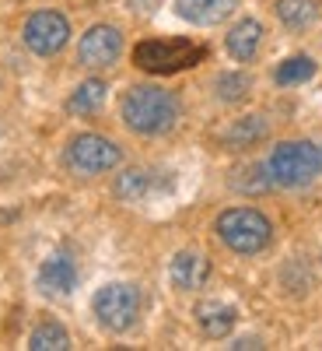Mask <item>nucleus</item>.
<instances>
[{
  "instance_id": "f03ea898",
  "label": "nucleus",
  "mask_w": 322,
  "mask_h": 351,
  "mask_svg": "<svg viewBox=\"0 0 322 351\" xmlns=\"http://www.w3.org/2000/svg\"><path fill=\"white\" fill-rule=\"evenodd\" d=\"M217 239L228 246V250H235V253H259V250H267L270 239H273V225L270 218L256 211V208H228L217 215Z\"/></svg>"
},
{
  "instance_id": "a211bd4d",
  "label": "nucleus",
  "mask_w": 322,
  "mask_h": 351,
  "mask_svg": "<svg viewBox=\"0 0 322 351\" xmlns=\"http://www.w3.org/2000/svg\"><path fill=\"white\" fill-rule=\"evenodd\" d=\"M28 348L32 351H67L70 348V334L60 327V324H39L32 330V337H28Z\"/></svg>"
},
{
  "instance_id": "412c9836",
  "label": "nucleus",
  "mask_w": 322,
  "mask_h": 351,
  "mask_svg": "<svg viewBox=\"0 0 322 351\" xmlns=\"http://www.w3.org/2000/svg\"><path fill=\"white\" fill-rule=\"evenodd\" d=\"M158 4H161V0H130V8H133V11H155Z\"/></svg>"
},
{
  "instance_id": "39448f33",
  "label": "nucleus",
  "mask_w": 322,
  "mask_h": 351,
  "mask_svg": "<svg viewBox=\"0 0 322 351\" xmlns=\"http://www.w3.org/2000/svg\"><path fill=\"white\" fill-rule=\"evenodd\" d=\"M92 309H95L98 324L105 330L123 334V330H130L137 324V316H140V291L133 285H123V281L105 285V288H98Z\"/></svg>"
},
{
  "instance_id": "f3484780",
  "label": "nucleus",
  "mask_w": 322,
  "mask_h": 351,
  "mask_svg": "<svg viewBox=\"0 0 322 351\" xmlns=\"http://www.w3.org/2000/svg\"><path fill=\"white\" fill-rule=\"evenodd\" d=\"M277 18L287 28L301 32V28H308L319 18V4H315V0H280V4H277Z\"/></svg>"
},
{
  "instance_id": "6ab92c4d",
  "label": "nucleus",
  "mask_w": 322,
  "mask_h": 351,
  "mask_svg": "<svg viewBox=\"0 0 322 351\" xmlns=\"http://www.w3.org/2000/svg\"><path fill=\"white\" fill-rule=\"evenodd\" d=\"M214 88H217V99H221V102H242V99L249 95L252 81H249V74L228 71V74H221V77L214 81Z\"/></svg>"
},
{
  "instance_id": "ddd939ff",
  "label": "nucleus",
  "mask_w": 322,
  "mask_h": 351,
  "mask_svg": "<svg viewBox=\"0 0 322 351\" xmlns=\"http://www.w3.org/2000/svg\"><path fill=\"white\" fill-rule=\"evenodd\" d=\"M267 134H270V123L263 120V116H242V120H235L221 134V141L231 152H242V148H252V144L267 141Z\"/></svg>"
},
{
  "instance_id": "dca6fc26",
  "label": "nucleus",
  "mask_w": 322,
  "mask_h": 351,
  "mask_svg": "<svg viewBox=\"0 0 322 351\" xmlns=\"http://www.w3.org/2000/svg\"><path fill=\"white\" fill-rule=\"evenodd\" d=\"M105 81H98V77H92V81H84L77 92L67 99V109L70 112H77V116H92V112H98L102 106H105Z\"/></svg>"
},
{
  "instance_id": "1a4fd4ad",
  "label": "nucleus",
  "mask_w": 322,
  "mask_h": 351,
  "mask_svg": "<svg viewBox=\"0 0 322 351\" xmlns=\"http://www.w3.org/2000/svg\"><path fill=\"white\" fill-rule=\"evenodd\" d=\"M168 274H172V285L179 288V291H196V288L207 285V278H211V260L203 256V253L186 250V253H179V256L172 260Z\"/></svg>"
},
{
  "instance_id": "5701e85b",
  "label": "nucleus",
  "mask_w": 322,
  "mask_h": 351,
  "mask_svg": "<svg viewBox=\"0 0 322 351\" xmlns=\"http://www.w3.org/2000/svg\"><path fill=\"white\" fill-rule=\"evenodd\" d=\"M319 162H322V148H319Z\"/></svg>"
},
{
  "instance_id": "aec40b11",
  "label": "nucleus",
  "mask_w": 322,
  "mask_h": 351,
  "mask_svg": "<svg viewBox=\"0 0 322 351\" xmlns=\"http://www.w3.org/2000/svg\"><path fill=\"white\" fill-rule=\"evenodd\" d=\"M315 74V64L308 60V56H291V60H284L280 67H277V84H301V81H308Z\"/></svg>"
},
{
  "instance_id": "9b49d317",
  "label": "nucleus",
  "mask_w": 322,
  "mask_h": 351,
  "mask_svg": "<svg viewBox=\"0 0 322 351\" xmlns=\"http://www.w3.org/2000/svg\"><path fill=\"white\" fill-rule=\"evenodd\" d=\"M235 4L239 0H175V11L193 25H217L235 11Z\"/></svg>"
},
{
  "instance_id": "4468645a",
  "label": "nucleus",
  "mask_w": 322,
  "mask_h": 351,
  "mask_svg": "<svg viewBox=\"0 0 322 351\" xmlns=\"http://www.w3.org/2000/svg\"><path fill=\"white\" fill-rule=\"evenodd\" d=\"M259 43H263V25L256 18H242L228 32V53L235 56V60H252L259 53Z\"/></svg>"
},
{
  "instance_id": "423d86ee",
  "label": "nucleus",
  "mask_w": 322,
  "mask_h": 351,
  "mask_svg": "<svg viewBox=\"0 0 322 351\" xmlns=\"http://www.w3.org/2000/svg\"><path fill=\"white\" fill-rule=\"evenodd\" d=\"M120 158H123V152L102 134H81V137L70 141V148H67V165L77 176L109 172V169L120 165Z\"/></svg>"
},
{
  "instance_id": "20e7f679",
  "label": "nucleus",
  "mask_w": 322,
  "mask_h": 351,
  "mask_svg": "<svg viewBox=\"0 0 322 351\" xmlns=\"http://www.w3.org/2000/svg\"><path fill=\"white\" fill-rule=\"evenodd\" d=\"M267 172H270V183L287 186V190H301L322 172L319 148L308 144V141H284V144L273 148V155L267 162Z\"/></svg>"
},
{
  "instance_id": "f257e3e1",
  "label": "nucleus",
  "mask_w": 322,
  "mask_h": 351,
  "mask_svg": "<svg viewBox=\"0 0 322 351\" xmlns=\"http://www.w3.org/2000/svg\"><path fill=\"white\" fill-rule=\"evenodd\" d=\"M175 120H179V99L168 88L137 84L123 95V123L133 134L158 137V134H168L175 127Z\"/></svg>"
},
{
  "instance_id": "f8f14e48",
  "label": "nucleus",
  "mask_w": 322,
  "mask_h": 351,
  "mask_svg": "<svg viewBox=\"0 0 322 351\" xmlns=\"http://www.w3.org/2000/svg\"><path fill=\"white\" fill-rule=\"evenodd\" d=\"M235 319H239V313H235V306H224V302H200L196 306V324H200V330L207 334V337H228L231 334V327H235Z\"/></svg>"
},
{
  "instance_id": "0eeeda50",
  "label": "nucleus",
  "mask_w": 322,
  "mask_h": 351,
  "mask_svg": "<svg viewBox=\"0 0 322 351\" xmlns=\"http://www.w3.org/2000/svg\"><path fill=\"white\" fill-rule=\"evenodd\" d=\"M25 46L39 53V56H53L60 53L70 39V21L60 11H36L32 18L25 21V32H21Z\"/></svg>"
},
{
  "instance_id": "4be33fe9",
  "label": "nucleus",
  "mask_w": 322,
  "mask_h": 351,
  "mask_svg": "<svg viewBox=\"0 0 322 351\" xmlns=\"http://www.w3.org/2000/svg\"><path fill=\"white\" fill-rule=\"evenodd\" d=\"M231 348H239V351H245V348H263L256 337H242V341H235V344H231Z\"/></svg>"
},
{
  "instance_id": "7ed1b4c3",
  "label": "nucleus",
  "mask_w": 322,
  "mask_h": 351,
  "mask_svg": "<svg viewBox=\"0 0 322 351\" xmlns=\"http://www.w3.org/2000/svg\"><path fill=\"white\" fill-rule=\"evenodd\" d=\"M203 56H207V46L189 39H144L133 49V64L148 74H179L196 67Z\"/></svg>"
},
{
  "instance_id": "9d476101",
  "label": "nucleus",
  "mask_w": 322,
  "mask_h": 351,
  "mask_svg": "<svg viewBox=\"0 0 322 351\" xmlns=\"http://www.w3.org/2000/svg\"><path fill=\"white\" fill-rule=\"evenodd\" d=\"M39 288L49 295H70L77 288V267L67 253H53L39 267Z\"/></svg>"
},
{
  "instance_id": "2eb2a0df",
  "label": "nucleus",
  "mask_w": 322,
  "mask_h": 351,
  "mask_svg": "<svg viewBox=\"0 0 322 351\" xmlns=\"http://www.w3.org/2000/svg\"><path fill=\"white\" fill-rule=\"evenodd\" d=\"M116 197L126 200V204H140V200H148L151 190H155V176L148 169H126L116 176Z\"/></svg>"
},
{
  "instance_id": "6e6552de",
  "label": "nucleus",
  "mask_w": 322,
  "mask_h": 351,
  "mask_svg": "<svg viewBox=\"0 0 322 351\" xmlns=\"http://www.w3.org/2000/svg\"><path fill=\"white\" fill-rule=\"evenodd\" d=\"M120 53H123V36H120V28H112V25H92L77 43V60L92 71L112 67L120 60Z\"/></svg>"
}]
</instances>
